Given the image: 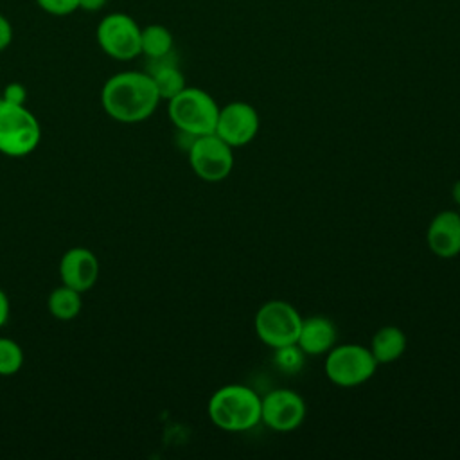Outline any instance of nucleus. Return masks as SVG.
<instances>
[{
	"label": "nucleus",
	"mask_w": 460,
	"mask_h": 460,
	"mask_svg": "<svg viewBox=\"0 0 460 460\" xmlns=\"http://www.w3.org/2000/svg\"><path fill=\"white\" fill-rule=\"evenodd\" d=\"M2 101L11 104H25L27 90L22 83H9L2 88Z\"/></svg>",
	"instance_id": "412c9836"
},
{
	"label": "nucleus",
	"mask_w": 460,
	"mask_h": 460,
	"mask_svg": "<svg viewBox=\"0 0 460 460\" xmlns=\"http://www.w3.org/2000/svg\"><path fill=\"white\" fill-rule=\"evenodd\" d=\"M377 367L370 349L359 343L334 345L327 352L323 363L329 381L343 388H354L367 383Z\"/></svg>",
	"instance_id": "39448f33"
},
{
	"label": "nucleus",
	"mask_w": 460,
	"mask_h": 460,
	"mask_svg": "<svg viewBox=\"0 0 460 460\" xmlns=\"http://www.w3.org/2000/svg\"><path fill=\"white\" fill-rule=\"evenodd\" d=\"M36 5L52 16H68L79 11V0H34Z\"/></svg>",
	"instance_id": "aec40b11"
},
{
	"label": "nucleus",
	"mask_w": 460,
	"mask_h": 460,
	"mask_svg": "<svg viewBox=\"0 0 460 460\" xmlns=\"http://www.w3.org/2000/svg\"><path fill=\"white\" fill-rule=\"evenodd\" d=\"M451 196H453V199L456 201V205H460V180H456V181L453 183V187H451Z\"/></svg>",
	"instance_id": "393cba45"
},
{
	"label": "nucleus",
	"mask_w": 460,
	"mask_h": 460,
	"mask_svg": "<svg viewBox=\"0 0 460 460\" xmlns=\"http://www.w3.org/2000/svg\"><path fill=\"white\" fill-rule=\"evenodd\" d=\"M13 38H14V31L11 22L4 14H0V52L13 43Z\"/></svg>",
	"instance_id": "4be33fe9"
},
{
	"label": "nucleus",
	"mask_w": 460,
	"mask_h": 460,
	"mask_svg": "<svg viewBox=\"0 0 460 460\" xmlns=\"http://www.w3.org/2000/svg\"><path fill=\"white\" fill-rule=\"evenodd\" d=\"M426 243L440 259H453L460 253V212L440 210L426 230Z\"/></svg>",
	"instance_id": "f8f14e48"
},
{
	"label": "nucleus",
	"mask_w": 460,
	"mask_h": 460,
	"mask_svg": "<svg viewBox=\"0 0 460 460\" xmlns=\"http://www.w3.org/2000/svg\"><path fill=\"white\" fill-rule=\"evenodd\" d=\"M160 95L147 72H119L101 90V104L117 122L135 124L149 119L158 108Z\"/></svg>",
	"instance_id": "f257e3e1"
},
{
	"label": "nucleus",
	"mask_w": 460,
	"mask_h": 460,
	"mask_svg": "<svg viewBox=\"0 0 460 460\" xmlns=\"http://www.w3.org/2000/svg\"><path fill=\"white\" fill-rule=\"evenodd\" d=\"M41 140V126L25 104L0 101V153L20 158L31 155Z\"/></svg>",
	"instance_id": "20e7f679"
},
{
	"label": "nucleus",
	"mask_w": 460,
	"mask_h": 460,
	"mask_svg": "<svg viewBox=\"0 0 460 460\" xmlns=\"http://www.w3.org/2000/svg\"><path fill=\"white\" fill-rule=\"evenodd\" d=\"M174 38L172 32L162 23H149L140 31V54L146 58L160 59L172 54Z\"/></svg>",
	"instance_id": "dca6fc26"
},
{
	"label": "nucleus",
	"mask_w": 460,
	"mask_h": 460,
	"mask_svg": "<svg viewBox=\"0 0 460 460\" xmlns=\"http://www.w3.org/2000/svg\"><path fill=\"white\" fill-rule=\"evenodd\" d=\"M187 155L192 172L205 181H221L234 169V147L216 133L196 137Z\"/></svg>",
	"instance_id": "6e6552de"
},
{
	"label": "nucleus",
	"mask_w": 460,
	"mask_h": 460,
	"mask_svg": "<svg viewBox=\"0 0 460 460\" xmlns=\"http://www.w3.org/2000/svg\"><path fill=\"white\" fill-rule=\"evenodd\" d=\"M259 126V113L252 104L232 101L219 108L214 133L235 149L250 144L257 137Z\"/></svg>",
	"instance_id": "9d476101"
},
{
	"label": "nucleus",
	"mask_w": 460,
	"mask_h": 460,
	"mask_svg": "<svg viewBox=\"0 0 460 460\" xmlns=\"http://www.w3.org/2000/svg\"><path fill=\"white\" fill-rule=\"evenodd\" d=\"M108 0H79V9L86 13H97L106 5Z\"/></svg>",
	"instance_id": "b1692460"
},
{
	"label": "nucleus",
	"mask_w": 460,
	"mask_h": 460,
	"mask_svg": "<svg viewBox=\"0 0 460 460\" xmlns=\"http://www.w3.org/2000/svg\"><path fill=\"white\" fill-rule=\"evenodd\" d=\"M81 295L83 293H79L74 288H68L65 284L54 288L49 295V300H47L49 313L56 320H61V322L74 320L81 313V307H83Z\"/></svg>",
	"instance_id": "f3484780"
},
{
	"label": "nucleus",
	"mask_w": 460,
	"mask_h": 460,
	"mask_svg": "<svg viewBox=\"0 0 460 460\" xmlns=\"http://www.w3.org/2000/svg\"><path fill=\"white\" fill-rule=\"evenodd\" d=\"M253 325L259 340L264 345L279 349L296 343L302 316L295 305L286 300H268L255 313Z\"/></svg>",
	"instance_id": "423d86ee"
},
{
	"label": "nucleus",
	"mask_w": 460,
	"mask_h": 460,
	"mask_svg": "<svg viewBox=\"0 0 460 460\" xmlns=\"http://www.w3.org/2000/svg\"><path fill=\"white\" fill-rule=\"evenodd\" d=\"M155 83V88L160 95V99L169 101L174 95H178L185 86V75L178 68V65L171 59V54L160 59H153V66L147 72Z\"/></svg>",
	"instance_id": "2eb2a0df"
},
{
	"label": "nucleus",
	"mask_w": 460,
	"mask_h": 460,
	"mask_svg": "<svg viewBox=\"0 0 460 460\" xmlns=\"http://www.w3.org/2000/svg\"><path fill=\"white\" fill-rule=\"evenodd\" d=\"M338 340V329L334 322L323 314L302 318L296 345L309 356L327 354Z\"/></svg>",
	"instance_id": "ddd939ff"
},
{
	"label": "nucleus",
	"mask_w": 460,
	"mask_h": 460,
	"mask_svg": "<svg viewBox=\"0 0 460 460\" xmlns=\"http://www.w3.org/2000/svg\"><path fill=\"white\" fill-rule=\"evenodd\" d=\"M408 340L401 327L397 325H385L376 331L370 341V352L377 365H390L397 361L406 350Z\"/></svg>",
	"instance_id": "4468645a"
},
{
	"label": "nucleus",
	"mask_w": 460,
	"mask_h": 460,
	"mask_svg": "<svg viewBox=\"0 0 460 460\" xmlns=\"http://www.w3.org/2000/svg\"><path fill=\"white\" fill-rule=\"evenodd\" d=\"M207 411L223 431H248L261 422V397L246 385H223L210 395Z\"/></svg>",
	"instance_id": "f03ea898"
},
{
	"label": "nucleus",
	"mask_w": 460,
	"mask_h": 460,
	"mask_svg": "<svg viewBox=\"0 0 460 460\" xmlns=\"http://www.w3.org/2000/svg\"><path fill=\"white\" fill-rule=\"evenodd\" d=\"M140 31L137 20L126 13L106 14L95 31L101 50L117 61H129L140 56Z\"/></svg>",
	"instance_id": "0eeeda50"
},
{
	"label": "nucleus",
	"mask_w": 460,
	"mask_h": 460,
	"mask_svg": "<svg viewBox=\"0 0 460 460\" xmlns=\"http://www.w3.org/2000/svg\"><path fill=\"white\" fill-rule=\"evenodd\" d=\"M0 101H2V88H0Z\"/></svg>",
	"instance_id": "a878e982"
},
{
	"label": "nucleus",
	"mask_w": 460,
	"mask_h": 460,
	"mask_svg": "<svg viewBox=\"0 0 460 460\" xmlns=\"http://www.w3.org/2000/svg\"><path fill=\"white\" fill-rule=\"evenodd\" d=\"M305 401L289 388H275L261 397V422L279 433L295 431L305 419Z\"/></svg>",
	"instance_id": "1a4fd4ad"
},
{
	"label": "nucleus",
	"mask_w": 460,
	"mask_h": 460,
	"mask_svg": "<svg viewBox=\"0 0 460 460\" xmlns=\"http://www.w3.org/2000/svg\"><path fill=\"white\" fill-rule=\"evenodd\" d=\"M216 99L196 86H185L178 95L167 101V113L174 128L181 133L201 137L216 131L219 115Z\"/></svg>",
	"instance_id": "7ed1b4c3"
},
{
	"label": "nucleus",
	"mask_w": 460,
	"mask_h": 460,
	"mask_svg": "<svg viewBox=\"0 0 460 460\" xmlns=\"http://www.w3.org/2000/svg\"><path fill=\"white\" fill-rule=\"evenodd\" d=\"M23 365V350L18 341L0 336V376H14Z\"/></svg>",
	"instance_id": "6ab92c4d"
},
{
	"label": "nucleus",
	"mask_w": 460,
	"mask_h": 460,
	"mask_svg": "<svg viewBox=\"0 0 460 460\" xmlns=\"http://www.w3.org/2000/svg\"><path fill=\"white\" fill-rule=\"evenodd\" d=\"M9 311H11L9 298H7L5 291L0 288V327L5 325V322H7V318H9Z\"/></svg>",
	"instance_id": "5701e85b"
},
{
	"label": "nucleus",
	"mask_w": 460,
	"mask_h": 460,
	"mask_svg": "<svg viewBox=\"0 0 460 460\" xmlns=\"http://www.w3.org/2000/svg\"><path fill=\"white\" fill-rule=\"evenodd\" d=\"M273 363L275 367L284 372V374H298L304 367V358L307 356L296 343H291V345H284V347H279V349H273Z\"/></svg>",
	"instance_id": "a211bd4d"
},
{
	"label": "nucleus",
	"mask_w": 460,
	"mask_h": 460,
	"mask_svg": "<svg viewBox=\"0 0 460 460\" xmlns=\"http://www.w3.org/2000/svg\"><path fill=\"white\" fill-rule=\"evenodd\" d=\"M99 259L84 246H74L66 250L59 261L61 284L74 288L79 293L92 289L99 279Z\"/></svg>",
	"instance_id": "9b49d317"
}]
</instances>
